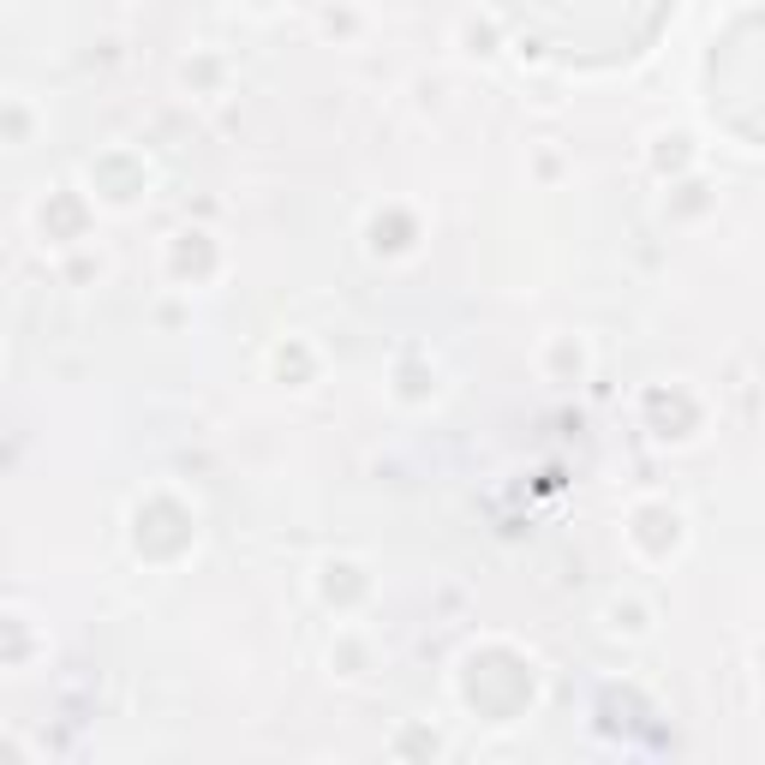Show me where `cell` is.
<instances>
[{
  "mask_svg": "<svg viewBox=\"0 0 765 765\" xmlns=\"http://www.w3.org/2000/svg\"><path fill=\"white\" fill-rule=\"evenodd\" d=\"M628 539L646 550L652 562H664V556H676V550L688 544V520H682V508H670V503H640Z\"/></svg>",
  "mask_w": 765,
  "mask_h": 765,
  "instance_id": "cell-1",
  "label": "cell"
}]
</instances>
